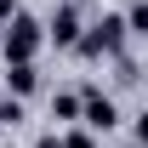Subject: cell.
Wrapping results in <instances>:
<instances>
[{"label": "cell", "mask_w": 148, "mask_h": 148, "mask_svg": "<svg viewBox=\"0 0 148 148\" xmlns=\"http://www.w3.org/2000/svg\"><path fill=\"white\" fill-rule=\"evenodd\" d=\"M125 23H120V12H103L97 23H86L80 29V40H74V51L86 57V63H103V57H120L125 51Z\"/></svg>", "instance_id": "1"}, {"label": "cell", "mask_w": 148, "mask_h": 148, "mask_svg": "<svg viewBox=\"0 0 148 148\" xmlns=\"http://www.w3.org/2000/svg\"><path fill=\"white\" fill-rule=\"evenodd\" d=\"M0 29H6V34H0V46H6V63H34V57H40L46 34H40V23L29 17V12H12Z\"/></svg>", "instance_id": "2"}, {"label": "cell", "mask_w": 148, "mask_h": 148, "mask_svg": "<svg viewBox=\"0 0 148 148\" xmlns=\"http://www.w3.org/2000/svg\"><path fill=\"white\" fill-rule=\"evenodd\" d=\"M80 29H86V17H80V6H74V0H63V6L51 12V23H46L40 34H46V46H57V51H74V40H80Z\"/></svg>", "instance_id": "3"}, {"label": "cell", "mask_w": 148, "mask_h": 148, "mask_svg": "<svg viewBox=\"0 0 148 148\" xmlns=\"http://www.w3.org/2000/svg\"><path fill=\"white\" fill-rule=\"evenodd\" d=\"M120 120H125V114H120V103H114V97H103V91H80V125H86V131H114Z\"/></svg>", "instance_id": "4"}, {"label": "cell", "mask_w": 148, "mask_h": 148, "mask_svg": "<svg viewBox=\"0 0 148 148\" xmlns=\"http://www.w3.org/2000/svg\"><path fill=\"white\" fill-rule=\"evenodd\" d=\"M34 91H40V69L34 63H6V97L23 103V97H34Z\"/></svg>", "instance_id": "5"}, {"label": "cell", "mask_w": 148, "mask_h": 148, "mask_svg": "<svg viewBox=\"0 0 148 148\" xmlns=\"http://www.w3.org/2000/svg\"><path fill=\"white\" fill-rule=\"evenodd\" d=\"M51 120L57 125H74L80 120V91H51Z\"/></svg>", "instance_id": "6"}, {"label": "cell", "mask_w": 148, "mask_h": 148, "mask_svg": "<svg viewBox=\"0 0 148 148\" xmlns=\"http://www.w3.org/2000/svg\"><path fill=\"white\" fill-rule=\"evenodd\" d=\"M57 148H97V131H57Z\"/></svg>", "instance_id": "7"}, {"label": "cell", "mask_w": 148, "mask_h": 148, "mask_svg": "<svg viewBox=\"0 0 148 148\" xmlns=\"http://www.w3.org/2000/svg\"><path fill=\"white\" fill-rule=\"evenodd\" d=\"M12 12H17V0H0V23H6V17H12Z\"/></svg>", "instance_id": "8"}, {"label": "cell", "mask_w": 148, "mask_h": 148, "mask_svg": "<svg viewBox=\"0 0 148 148\" xmlns=\"http://www.w3.org/2000/svg\"><path fill=\"white\" fill-rule=\"evenodd\" d=\"M34 148H57V131H46V137H40V143Z\"/></svg>", "instance_id": "9"}, {"label": "cell", "mask_w": 148, "mask_h": 148, "mask_svg": "<svg viewBox=\"0 0 148 148\" xmlns=\"http://www.w3.org/2000/svg\"><path fill=\"white\" fill-rule=\"evenodd\" d=\"M74 6H80V0H74Z\"/></svg>", "instance_id": "10"}]
</instances>
